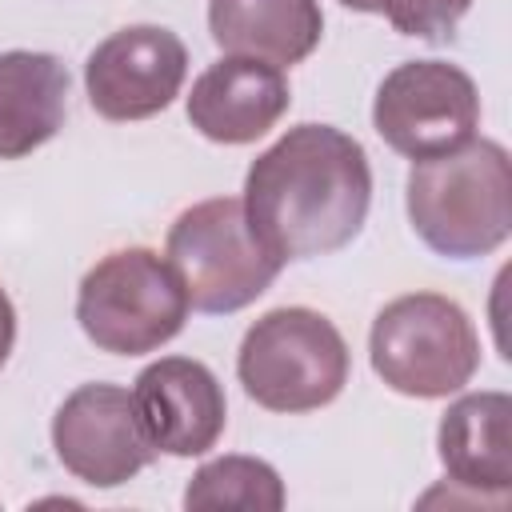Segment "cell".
Instances as JSON below:
<instances>
[{
    "label": "cell",
    "mask_w": 512,
    "mask_h": 512,
    "mask_svg": "<svg viewBox=\"0 0 512 512\" xmlns=\"http://www.w3.org/2000/svg\"><path fill=\"white\" fill-rule=\"evenodd\" d=\"M68 68L52 52H0V160H20L64 128Z\"/></svg>",
    "instance_id": "obj_14"
},
{
    "label": "cell",
    "mask_w": 512,
    "mask_h": 512,
    "mask_svg": "<svg viewBox=\"0 0 512 512\" xmlns=\"http://www.w3.org/2000/svg\"><path fill=\"white\" fill-rule=\"evenodd\" d=\"M12 344H16V308H12V300H8V292L0 284V368L12 356Z\"/></svg>",
    "instance_id": "obj_17"
},
{
    "label": "cell",
    "mask_w": 512,
    "mask_h": 512,
    "mask_svg": "<svg viewBox=\"0 0 512 512\" xmlns=\"http://www.w3.org/2000/svg\"><path fill=\"white\" fill-rule=\"evenodd\" d=\"M448 480L480 500L504 504L512 488V400L508 392H468L448 404L436 428Z\"/></svg>",
    "instance_id": "obj_12"
},
{
    "label": "cell",
    "mask_w": 512,
    "mask_h": 512,
    "mask_svg": "<svg viewBox=\"0 0 512 512\" xmlns=\"http://www.w3.org/2000/svg\"><path fill=\"white\" fill-rule=\"evenodd\" d=\"M372 372L400 396L440 400L480 368V336L468 312L440 292H408L384 304L368 332Z\"/></svg>",
    "instance_id": "obj_4"
},
{
    "label": "cell",
    "mask_w": 512,
    "mask_h": 512,
    "mask_svg": "<svg viewBox=\"0 0 512 512\" xmlns=\"http://www.w3.org/2000/svg\"><path fill=\"white\" fill-rule=\"evenodd\" d=\"M476 124L480 92L472 76L448 60L396 64L372 100V128L392 152L408 160H432L468 144Z\"/></svg>",
    "instance_id": "obj_7"
},
{
    "label": "cell",
    "mask_w": 512,
    "mask_h": 512,
    "mask_svg": "<svg viewBox=\"0 0 512 512\" xmlns=\"http://www.w3.org/2000/svg\"><path fill=\"white\" fill-rule=\"evenodd\" d=\"M56 460L92 488H120L160 452L148 444L128 388L96 380L64 396L52 416Z\"/></svg>",
    "instance_id": "obj_8"
},
{
    "label": "cell",
    "mask_w": 512,
    "mask_h": 512,
    "mask_svg": "<svg viewBox=\"0 0 512 512\" xmlns=\"http://www.w3.org/2000/svg\"><path fill=\"white\" fill-rule=\"evenodd\" d=\"M188 292L176 268L152 248H120L96 260L76 292L84 336L112 356H144L180 336Z\"/></svg>",
    "instance_id": "obj_5"
},
{
    "label": "cell",
    "mask_w": 512,
    "mask_h": 512,
    "mask_svg": "<svg viewBox=\"0 0 512 512\" xmlns=\"http://www.w3.org/2000/svg\"><path fill=\"white\" fill-rule=\"evenodd\" d=\"M352 12H372L384 16L400 36H420V40H448L472 0H340Z\"/></svg>",
    "instance_id": "obj_16"
},
{
    "label": "cell",
    "mask_w": 512,
    "mask_h": 512,
    "mask_svg": "<svg viewBox=\"0 0 512 512\" xmlns=\"http://www.w3.org/2000/svg\"><path fill=\"white\" fill-rule=\"evenodd\" d=\"M164 260L176 268L188 304L208 316L248 308L280 276V260L256 240L244 200L212 196L184 208L164 240Z\"/></svg>",
    "instance_id": "obj_6"
},
{
    "label": "cell",
    "mask_w": 512,
    "mask_h": 512,
    "mask_svg": "<svg viewBox=\"0 0 512 512\" xmlns=\"http://www.w3.org/2000/svg\"><path fill=\"white\" fill-rule=\"evenodd\" d=\"M240 200L256 240L280 264L340 252L368 220V152L332 124H296L252 160Z\"/></svg>",
    "instance_id": "obj_1"
},
{
    "label": "cell",
    "mask_w": 512,
    "mask_h": 512,
    "mask_svg": "<svg viewBox=\"0 0 512 512\" xmlns=\"http://www.w3.org/2000/svg\"><path fill=\"white\" fill-rule=\"evenodd\" d=\"M284 68L252 56H220L188 92V120L212 144H252L288 112Z\"/></svg>",
    "instance_id": "obj_11"
},
{
    "label": "cell",
    "mask_w": 512,
    "mask_h": 512,
    "mask_svg": "<svg viewBox=\"0 0 512 512\" xmlns=\"http://www.w3.org/2000/svg\"><path fill=\"white\" fill-rule=\"evenodd\" d=\"M208 32L224 56L292 68L324 36L320 0H208Z\"/></svg>",
    "instance_id": "obj_13"
},
{
    "label": "cell",
    "mask_w": 512,
    "mask_h": 512,
    "mask_svg": "<svg viewBox=\"0 0 512 512\" xmlns=\"http://www.w3.org/2000/svg\"><path fill=\"white\" fill-rule=\"evenodd\" d=\"M184 508H248L276 512L284 508V480L268 460L256 456H216L200 464L184 488Z\"/></svg>",
    "instance_id": "obj_15"
},
{
    "label": "cell",
    "mask_w": 512,
    "mask_h": 512,
    "mask_svg": "<svg viewBox=\"0 0 512 512\" xmlns=\"http://www.w3.org/2000/svg\"><path fill=\"white\" fill-rule=\"evenodd\" d=\"M144 436L164 456H204L228 420V400L216 372L192 356L152 360L132 388Z\"/></svg>",
    "instance_id": "obj_10"
},
{
    "label": "cell",
    "mask_w": 512,
    "mask_h": 512,
    "mask_svg": "<svg viewBox=\"0 0 512 512\" xmlns=\"http://www.w3.org/2000/svg\"><path fill=\"white\" fill-rule=\"evenodd\" d=\"M404 208L412 232L444 260L496 252L512 232V164L504 144L472 136L444 156L416 160Z\"/></svg>",
    "instance_id": "obj_2"
},
{
    "label": "cell",
    "mask_w": 512,
    "mask_h": 512,
    "mask_svg": "<svg viewBox=\"0 0 512 512\" xmlns=\"http://www.w3.org/2000/svg\"><path fill=\"white\" fill-rule=\"evenodd\" d=\"M236 376L268 412H316L348 384V344L316 308H272L244 332Z\"/></svg>",
    "instance_id": "obj_3"
},
{
    "label": "cell",
    "mask_w": 512,
    "mask_h": 512,
    "mask_svg": "<svg viewBox=\"0 0 512 512\" xmlns=\"http://www.w3.org/2000/svg\"><path fill=\"white\" fill-rule=\"evenodd\" d=\"M188 76V48L172 28L128 24L100 40L84 64L88 104L104 120H148L164 112Z\"/></svg>",
    "instance_id": "obj_9"
}]
</instances>
